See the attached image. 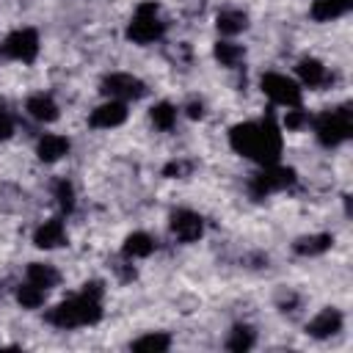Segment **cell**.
Wrapping results in <instances>:
<instances>
[{"label":"cell","mask_w":353,"mask_h":353,"mask_svg":"<svg viewBox=\"0 0 353 353\" xmlns=\"http://www.w3.org/2000/svg\"><path fill=\"white\" fill-rule=\"evenodd\" d=\"M331 243H334L331 234H306V237H298L292 248H295V254H301V256H317V254L328 251Z\"/></svg>","instance_id":"cell-17"},{"label":"cell","mask_w":353,"mask_h":353,"mask_svg":"<svg viewBox=\"0 0 353 353\" xmlns=\"http://www.w3.org/2000/svg\"><path fill=\"white\" fill-rule=\"evenodd\" d=\"M25 110L36 121H55L58 119V105H55V99L50 94H33V97H28Z\"/></svg>","instance_id":"cell-13"},{"label":"cell","mask_w":353,"mask_h":353,"mask_svg":"<svg viewBox=\"0 0 353 353\" xmlns=\"http://www.w3.org/2000/svg\"><path fill=\"white\" fill-rule=\"evenodd\" d=\"M215 25H218V30H221L223 36H234V33H240V30L248 28V17H245L243 11H237V8H223V11L218 14Z\"/></svg>","instance_id":"cell-18"},{"label":"cell","mask_w":353,"mask_h":353,"mask_svg":"<svg viewBox=\"0 0 353 353\" xmlns=\"http://www.w3.org/2000/svg\"><path fill=\"white\" fill-rule=\"evenodd\" d=\"M152 121L157 130H171L176 124V108L171 102H157L152 108Z\"/></svg>","instance_id":"cell-23"},{"label":"cell","mask_w":353,"mask_h":353,"mask_svg":"<svg viewBox=\"0 0 353 353\" xmlns=\"http://www.w3.org/2000/svg\"><path fill=\"white\" fill-rule=\"evenodd\" d=\"M0 55L3 58H11V61H22V63H30L36 61L39 55V36L33 28H19L14 33H8L0 44Z\"/></svg>","instance_id":"cell-6"},{"label":"cell","mask_w":353,"mask_h":353,"mask_svg":"<svg viewBox=\"0 0 353 353\" xmlns=\"http://www.w3.org/2000/svg\"><path fill=\"white\" fill-rule=\"evenodd\" d=\"M201 113H204V110H201V102H190V105H188V116H190V119H199Z\"/></svg>","instance_id":"cell-30"},{"label":"cell","mask_w":353,"mask_h":353,"mask_svg":"<svg viewBox=\"0 0 353 353\" xmlns=\"http://www.w3.org/2000/svg\"><path fill=\"white\" fill-rule=\"evenodd\" d=\"M229 143L234 152H240L262 165L279 163V154H281V132H279L273 113H265L262 121H245V124L232 127Z\"/></svg>","instance_id":"cell-1"},{"label":"cell","mask_w":353,"mask_h":353,"mask_svg":"<svg viewBox=\"0 0 353 353\" xmlns=\"http://www.w3.org/2000/svg\"><path fill=\"white\" fill-rule=\"evenodd\" d=\"M39 160H44V163H55V160H61L66 152H69V141L63 138V135H44L41 141H39Z\"/></svg>","instance_id":"cell-16"},{"label":"cell","mask_w":353,"mask_h":353,"mask_svg":"<svg viewBox=\"0 0 353 353\" xmlns=\"http://www.w3.org/2000/svg\"><path fill=\"white\" fill-rule=\"evenodd\" d=\"M292 182H295V171H292V168H284V165H279V163H270V165H265L259 174L251 176L248 193H251L254 199H265L268 193L284 190V188H290Z\"/></svg>","instance_id":"cell-5"},{"label":"cell","mask_w":353,"mask_h":353,"mask_svg":"<svg viewBox=\"0 0 353 353\" xmlns=\"http://www.w3.org/2000/svg\"><path fill=\"white\" fill-rule=\"evenodd\" d=\"M171 232L176 234V240L193 243V240L201 237L204 221H201V215L193 212V210H174V212H171Z\"/></svg>","instance_id":"cell-9"},{"label":"cell","mask_w":353,"mask_h":353,"mask_svg":"<svg viewBox=\"0 0 353 353\" xmlns=\"http://www.w3.org/2000/svg\"><path fill=\"white\" fill-rule=\"evenodd\" d=\"M44 292L47 290H41V287H36V284H22L19 290H17V301L22 303V309H39L41 303H44Z\"/></svg>","instance_id":"cell-24"},{"label":"cell","mask_w":353,"mask_h":353,"mask_svg":"<svg viewBox=\"0 0 353 353\" xmlns=\"http://www.w3.org/2000/svg\"><path fill=\"white\" fill-rule=\"evenodd\" d=\"M243 55H245V50H243L240 44H234V41H218V44H215V58L221 61V66L234 69V66L243 61Z\"/></svg>","instance_id":"cell-21"},{"label":"cell","mask_w":353,"mask_h":353,"mask_svg":"<svg viewBox=\"0 0 353 353\" xmlns=\"http://www.w3.org/2000/svg\"><path fill=\"white\" fill-rule=\"evenodd\" d=\"M154 251V240L146 232H132L124 240V256L127 259H138V256H149Z\"/></svg>","instance_id":"cell-20"},{"label":"cell","mask_w":353,"mask_h":353,"mask_svg":"<svg viewBox=\"0 0 353 353\" xmlns=\"http://www.w3.org/2000/svg\"><path fill=\"white\" fill-rule=\"evenodd\" d=\"M102 94H108L110 99H121V102L124 99H141L146 94V85L127 72H113L102 80Z\"/></svg>","instance_id":"cell-8"},{"label":"cell","mask_w":353,"mask_h":353,"mask_svg":"<svg viewBox=\"0 0 353 353\" xmlns=\"http://www.w3.org/2000/svg\"><path fill=\"white\" fill-rule=\"evenodd\" d=\"M353 6V0H314L312 3V17L317 22H328V19H336L342 14H347Z\"/></svg>","instance_id":"cell-14"},{"label":"cell","mask_w":353,"mask_h":353,"mask_svg":"<svg viewBox=\"0 0 353 353\" xmlns=\"http://www.w3.org/2000/svg\"><path fill=\"white\" fill-rule=\"evenodd\" d=\"M58 279H61V276H58V270H55L52 265H44V262H30V265H28V281L36 284V287H41V290L55 287Z\"/></svg>","instance_id":"cell-19"},{"label":"cell","mask_w":353,"mask_h":353,"mask_svg":"<svg viewBox=\"0 0 353 353\" xmlns=\"http://www.w3.org/2000/svg\"><path fill=\"white\" fill-rule=\"evenodd\" d=\"M190 171H193V163H190V160H171V163L163 168L165 176H188Z\"/></svg>","instance_id":"cell-28"},{"label":"cell","mask_w":353,"mask_h":353,"mask_svg":"<svg viewBox=\"0 0 353 353\" xmlns=\"http://www.w3.org/2000/svg\"><path fill=\"white\" fill-rule=\"evenodd\" d=\"M55 199H58V207L69 212V210L74 207V188H72L66 179L55 182Z\"/></svg>","instance_id":"cell-26"},{"label":"cell","mask_w":353,"mask_h":353,"mask_svg":"<svg viewBox=\"0 0 353 353\" xmlns=\"http://www.w3.org/2000/svg\"><path fill=\"white\" fill-rule=\"evenodd\" d=\"M336 331H342V314L336 309H323L309 325H306V334L317 336V339H325V336H334Z\"/></svg>","instance_id":"cell-11"},{"label":"cell","mask_w":353,"mask_h":353,"mask_svg":"<svg viewBox=\"0 0 353 353\" xmlns=\"http://www.w3.org/2000/svg\"><path fill=\"white\" fill-rule=\"evenodd\" d=\"M33 243H36L39 248H58V245H63V243H66L63 221H61V218H50V221H44V223L36 229Z\"/></svg>","instance_id":"cell-12"},{"label":"cell","mask_w":353,"mask_h":353,"mask_svg":"<svg viewBox=\"0 0 353 353\" xmlns=\"http://www.w3.org/2000/svg\"><path fill=\"white\" fill-rule=\"evenodd\" d=\"M127 119V105L121 99H110L105 105H99L94 113H91V127H99V130H110V127H119L121 121Z\"/></svg>","instance_id":"cell-10"},{"label":"cell","mask_w":353,"mask_h":353,"mask_svg":"<svg viewBox=\"0 0 353 353\" xmlns=\"http://www.w3.org/2000/svg\"><path fill=\"white\" fill-rule=\"evenodd\" d=\"M168 347H171L168 334H146L132 342V350H168Z\"/></svg>","instance_id":"cell-25"},{"label":"cell","mask_w":353,"mask_h":353,"mask_svg":"<svg viewBox=\"0 0 353 353\" xmlns=\"http://www.w3.org/2000/svg\"><path fill=\"white\" fill-rule=\"evenodd\" d=\"M11 132H14V121H11V116H8V113H3V110H0V141L11 138Z\"/></svg>","instance_id":"cell-29"},{"label":"cell","mask_w":353,"mask_h":353,"mask_svg":"<svg viewBox=\"0 0 353 353\" xmlns=\"http://www.w3.org/2000/svg\"><path fill=\"white\" fill-rule=\"evenodd\" d=\"M353 132V119H350V108H334V110H323L314 119V135L323 146H339L342 141H347Z\"/></svg>","instance_id":"cell-3"},{"label":"cell","mask_w":353,"mask_h":353,"mask_svg":"<svg viewBox=\"0 0 353 353\" xmlns=\"http://www.w3.org/2000/svg\"><path fill=\"white\" fill-rule=\"evenodd\" d=\"M262 91L276 102V105H287V108H301V88L295 80H290L287 74L279 72H268L262 77Z\"/></svg>","instance_id":"cell-7"},{"label":"cell","mask_w":353,"mask_h":353,"mask_svg":"<svg viewBox=\"0 0 353 353\" xmlns=\"http://www.w3.org/2000/svg\"><path fill=\"white\" fill-rule=\"evenodd\" d=\"M298 74L309 88H320L328 80V72L317 58H301L298 61Z\"/></svg>","instance_id":"cell-15"},{"label":"cell","mask_w":353,"mask_h":353,"mask_svg":"<svg viewBox=\"0 0 353 353\" xmlns=\"http://www.w3.org/2000/svg\"><path fill=\"white\" fill-rule=\"evenodd\" d=\"M303 124H309V113H303L301 108L287 110V116H284V127L287 130H301Z\"/></svg>","instance_id":"cell-27"},{"label":"cell","mask_w":353,"mask_h":353,"mask_svg":"<svg viewBox=\"0 0 353 353\" xmlns=\"http://www.w3.org/2000/svg\"><path fill=\"white\" fill-rule=\"evenodd\" d=\"M251 347H254V331L248 325H234L229 339H226V350L243 353V350H251Z\"/></svg>","instance_id":"cell-22"},{"label":"cell","mask_w":353,"mask_h":353,"mask_svg":"<svg viewBox=\"0 0 353 353\" xmlns=\"http://www.w3.org/2000/svg\"><path fill=\"white\" fill-rule=\"evenodd\" d=\"M102 317V281L83 284V292L58 303L47 312V323L55 328H80L94 325Z\"/></svg>","instance_id":"cell-2"},{"label":"cell","mask_w":353,"mask_h":353,"mask_svg":"<svg viewBox=\"0 0 353 353\" xmlns=\"http://www.w3.org/2000/svg\"><path fill=\"white\" fill-rule=\"evenodd\" d=\"M163 30H165V25L157 17V3L146 0L135 8L132 22L127 25V39L135 44H149V41H157L163 36Z\"/></svg>","instance_id":"cell-4"}]
</instances>
